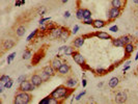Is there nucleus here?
Returning a JSON list of instances; mask_svg holds the SVG:
<instances>
[{"instance_id": "f257e3e1", "label": "nucleus", "mask_w": 138, "mask_h": 104, "mask_svg": "<svg viewBox=\"0 0 138 104\" xmlns=\"http://www.w3.org/2000/svg\"><path fill=\"white\" fill-rule=\"evenodd\" d=\"M70 94H71L70 91H69L64 85H60L51 93V97L56 98V99H64V98L67 99V97L70 95Z\"/></svg>"}, {"instance_id": "f03ea898", "label": "nucleus", "mask_w": 138, "mask_h": 104, "mask_svg": "<svg viewBox=\"0 0 138 104\" xmlns=\"http://www.w3.org/2000/svg\"><path fill=\"white\" fill-rule=\"evenodd\" d=\"M31 97L29 94H27L26 92H21L16 96L15 98V103L16 104H27L30 102Z\"/></svg>"}, {"instance_id": "7ed1b4c3", "label": "nucleus", "mask_w": 138, "mask_h": 104, "mask_svg": "<svg viewBox=\"0 0 138 104\" xmlns=\"http://www.w3.org/2000/svg\"><path fill=\"white\" fill-rule=\"evenodd\" d=\"M34 88H36L35 85L32 84V82L30 81H23L20 83V89L22 92H30V91H33Z\"/></svg>"}, {"instance_id": "20e7f679", "label": "nucleus", "mask_w": 138, "mask_h": 104, "mask_svg": "<svg viewBox=\"0 0 138 104\" xmlns=\"http://www.w3.org/2000/svg\"><path fill=\"white\" fill-rule=\"evenodd\" d=\"M127 94L125 92H118L115 95V102L116 103H125L127 101Z\"/></svg>"}, {"instance_id": "39448f33", "label": "nucleus", "mask_w": 138, "mask_h": 104, "mask_svg": "<svg viewBox=\"0 0 138 104\" xmlns=\"http://www.w3.org/2000/svg\"><path fill=\"white\" fill-rule=\"evenodd\" d=\"M73 58H74V61L75 62H77L78 65H80V66H83L85 64V59H84V57L82 56V55L80 53H78V52H74L73 54Z\"/></svg>"}, {"instance_id": "423d86ee", "label": "nucleus", "mask_w": 138, "mask_h": 104, "mask_svg": "<svg viewBox=\"0 0 138 104\" xmlns=\"http://www.w3.org/2000/svg\"><path fill=\"white\" fill-rule=\"evenodd\" d=\"M61 31H62V28H60V27H57V28H52V29H51V32H50V37H52V39H57V37H60Z\"/></svg>"}, {"instance_id": "0eeeda50", "label": "nucleus", "mask_w": 138, "mask_h": 104, "mask_svg": "<svg viewBox=\"0 0 138 104\" xmlns=\"http://www.w3.org/2000/svg\"><path fill=\"white\" fill-rule=\"evenodd\" d=\"M119 14H120V12H119V8L112 7L111 9L109 10V18L111 19V20H113V19L117 18V17L119 16Z\"/></svg>"}, {"instance_id": "6e6552de", "label": "nucleus", "mask_w": 138, "mask_h": 104, "mask_svg": "<svg viewBox=\"0 0 138 104\" xmlns=\"http://www.w3.org/2000/svg\"><path fill=\"white\" fill-rule=\"evenodd\" d=\"M43 81H44V80L42 79V77H41L40 75H33L32 77H31V82H32V84L35 85V86L41 85Z\"/></svg>"}, {"instance_id": "1a4fd4ad", "label": "nucleus", "mask_w": 138, "mask_h": 104, "mask_svg": "<svg viewBox=\"0 0 138 104\" xmlns=\"http://www.w3.org/2000/svg\"><path fill=\"white\" fill-rule=\"evenodd\" d=\"M63 51V54L64 55H72L74 53V49L72 47H69V46H62L59 48V52H62Z\"/></svg>"}, {"instance_id": "9d476101", "label": "nucleus", "mask_w": 138, "mask_h": 104, "mask_svg": "<svg viewBox=\"0 0 138 104\" xmlns=\"http://www.w3.org/2000/svg\"><path fill=\"white\" fill-rule=\"evenodd\" d=\"M70 70H71V68H70V66H69L68 64H61L60 68L58 69V72H59L60 74L64 75V74H68V73L70 72Z\"/></svg>"}, {"instance_id": "9b49d317", "label": "nucleus", "mask_w": 138, "mask_h": 104, "mask_svg": "<svg viewBox=\"0 0 138 104\" xmlns=\"http://www.w3.org/2000/svg\"><path fill=\"white\" fill-rule=\"evenodd\" d=\"M77 84H78V80L76 78H70L67 82H65V86H67V88H70V89H73L75 86H77Z\"/></svg>"}, {"instance_id": "f8f14e48", "label": "nucleus", "mask_w": 138, "mask_h": 104, "mask_svg": "<svg viewBox=\"0 0 138 104\" xmlns=\"http://www.w3.org/2000/svg\"><path fill=\"white\" fill-rule=\"evenodd\" d=\"M54 70H55V69L52 67V66H46V67L44 68V70H43V71L51 77V76H53V75L55 74V73H54Z\"/></svg>"}, {"instance_id": "ddd939ff", "label": "nucleus", "mask_w": 138, "mask_h": 104, "mask_svg": "<svg viewBox=\"0 0 138 104\" xmlns=\"http://www.w3.org/2000/svg\"><path fill=\"white\" fill-rule=\"evenodd\" d=\"M84 44V37H77L75 41H74V46L75 47H82V45Z\"/></svg>"}, {"instance_id": "4468645a", "label": "nucleus", "mask_w": 138, "mask_h": 104, "mask_svg": "<svg viewBox=\"0 0 138 104\" xmlns=\"http://www.w3.org/2000/svg\"><path fill=\"white\" fill-rule=\"evenodd\" d=\"M96 36L99 37V39H102V40H109L110 39V36L107 32H104V31H100V32L96 33Z\"/></svg>"}, {"instance_id": "2eb2a0df", "label": "nucleus", "mask_w": 138, "mask_h": 104, "mask_svg": "<svg viewBox=\"0 0 138 104\" xmlns=\"http://www.w3.org/2000/svg\"><path fill=\"white\" fill-rule=\"evenodd\" d=\"M14 45H15V42H14L13 40H6L4 42V44H3V48L4 49H11V48L14 47Z\"/></svg>"}, {"instance_id": "dca6fc26", "label": "nucleus", "mask_w": 138, "mask_h": 104, "mask_svg": "<svg viewBox=\"0 0 138 104\" xmlns=\"http://www.w3.org/2000/svg\"><path fill=\"white\" fill-rule=\"evenodd\" d=\"M51 65H52V67L55 69V70H58L61 66V61H60L59 58H54L52 60V62H51Z\"/></svg>"}, {"instance_id": "f3484780", "label": "nucleus", "mask_w": 138, "mask_h": 104, "mask_svg": "<svg viewBox=\"0 0 138 104\" xmlns=\"http://www.w3.org/2000/svg\"><path fill=\"white\" fill-rule=\"evenodd\" d=\"M92 25H94L96 28H102V27L105 26V22L103 20H95Z\"/></svg>"}, {"instance_id": "a211bd4d", "label": "nucleus", "mask_w": 138, "mask_h": 104, "mask_svg": "<svg viewBox=\"0 0 138 104\" xmlns=\"http://www.w3.org/2000/svg\"><path fill=\"white\" fill-rule=\"evenodd\" d=\"M69 37H70V33H69V31H68L67 29H62L59 39H60L61 41H67V40L69 39Z\"/></svg>"}, {"instance_id": "6ab92c4d", "label": "nucleus", "mask_w": 138, "mask_h": 104, "mask_svg": "<svg viewBox=\"0 0 138 104\" xmlns=\"http://www.w3.org/2000/svg\"><path fill=\"white\" fill-rule=\"evenodd\" d=\"M117 84H118V78H116V77H112V78L109 80V86H110V88L114 89Z\"/></svg>"}, {"instance_id": "aec40b11", "label": "nucleus", "mask_w": 138, "mask_h": 104, "mask_svg": "<svg viewBox=\"0 0 138 104\" xmlns=\"http://www.w3.org/2000/svg\"><path fill=\"white\" fill-rule=\"evenodd\" d=\"M125 50H126V53L127 54H131L132 52L134 51V46L131 43H129V44H126L125 45Z\"/></svg>"}, {"instance_id": "412c9836", "label": "nucleus", "mask_w": 138, "mask_h": 104, "mask_svg": "<svg viewBox=\"0 0 138 104\" xmlns=\"http://www.w3.org/2000/svg\"><path fill=\"white\" fill-rule=\"evenodd\" d=\"M25 31H26V29H25V27H24V26L18 27V29H17V36H18V37H23L24 33H25Z\"/></svg>"}, {"instance_id": "4be33fe9", "label": "nucleus", "mask_w": 138, "mask_h": 104, "mask_svg": "<svg viewBox=\"0 0 138 104\" xmlns=\"http://www.w3.org/2000/svg\"><path fill=\"white\" fill-rule=\"evenodd\" d=\"M120 40H122V42L124 43V45H126V44H129L131 43V41H132V37H129V36H125V37H119Z\"/></svg>"}, {"instance_id": "5701e85b", "label": "nucleus", "mask_w": 138, "mask_h": 104, "mask_svg": "<svg viewBox=\"0 0 138 104\" xmlns=\"http://www.w3.org/2000/svg\"><path fill=\"white\" fill-rule=\"evenodd\" d=\"M111 5L113 6V7L120 8V6H122V1H120V0H112V1H111Z\"/></svg>"}, {"instance_id": "b1692460", "label": "nucleus", "mask_w": 138, "mask_h": 104, "mask_svg": "<svg viewBox=\"0 0 138 104\" xmlns=\"http://www.w3.org/2000/svg\"><path fill=\"white\" fill-rule=\"evenodd\" d=\"M89 18H91L90 10H89V9H84V12H83V19L86 20V19H89Z\"/></svg>"}, {"instance_id": "393cba45", "label": "nucleus", "mask_w": 138, "mask_h": 104, "mask_svg": "<svg viewBox=\"0 0 138 104\" xmlns=\"http://www.w3.org/2000/svg\"><path fill=\"white\" fill-rule=\"evenodd\" d=\"M113 45H114L115 47H123V46H125L120 39H116V40L113 41Z\"/></svg>"}, {"instance_id": "a878e982", "label": "nucleus", "mask_w": 138, "mask_h": 104, "mask_svg": "<svg viewBox=\"0 0 138 104\" xmlns=\"http://www.w3.org/2000/svg\"><path fill=\"white\" fill-rule=\"evenodd\" d=\"M83 12H84V9H82V8H79L77 10V13H76V15H77V18L79 20H82L83 19Z\"/></svg>"}, {"instance_id": "bb28decb", "label": "nucleus", "mask_w": 138, "mask_h": 104, "mask_svg": "<svg viewBox=\"0 0 138 104\" xmlns=\"http://www.w3.org/2000/svg\"><path fill=\"white\" fill-rule=\"evenodd\" d=\"M8 80H11V77H9L8 75H2L1 77H0V82H2V83L7 82Z\"/></svg>"}, {"instance_id": "cd10ccee", "label": "nucleus", "mask_w": 138, "mask_h": 104, "mask_svg": "<svg viewBox=\"0 0 138 104\" xmlns=\"http://www.w3.org/2000/svg\"><path fill=\"white\" fill-rule=\"evenodd\" d=\"M15 56H16V52H13V53H11L7 56V64H11V62L13 61V59L15 58Z\"/></svg>"}, {"instance_id": "c85d7f7f", "label": "nucleus", "mask_w": 138, "mask_h": 104, "mask_svg": "<svg viewBox=\"0 0 138 104\" xmlns=\"http://www.w3.org/2000/svg\"><path fill=\"white\" fill-rule=\"evenodd\" d=\"M30 56H31V52L27 50L24 52V54H23V59H29Z\"/></svg>"}, {"instance_id": "c756f323", "label": "nucleus", "mask_w": 138, "mask_h": 104, "mask_svg": "<svg viewBox=\"0 0 138 104\" xmlns=\"http://www.w3.org/2000/svg\"><path fill=\"white\" fill-rule=\"evenodd\" d=\"M42 57H43V54H36L35 55V57L33 58V64H37V62H39L41 59H42Z\"/></svg>"}, {"instance_id": "7c9ffc66", "label": "nucleus", "mask_w": 138, "mask_h": 104, "mask_svg": "<svg viewBox=\"0 0 138 104\" xmlns=\"http://www.w3.org/2000/svg\"><path fill=\"white\" fill-rule=\"evenodd\" d=\"M50 100H51V97H46V98L40 102V104H50Z\"/></svg>"}, {"instance_id": "2f4dec72", "label": "nucleus", "mask_w": 138, "mask_h": 104, "mask_svg": "<svg viewBox=\"0 0 138 104\" xmlns=\"http://www.w3.org/2000/svg\"><path fill=\"white\" fill-rule=\"evenodd\" d=\"M13 83H14V81L12 80V79H11V80H8L7 82H5V83H4L5 89H11L12 86H13Z\"/></svg>"}, {"instance_id": "473e14b6", "label": "nucleus", "mask_w": 138, "mask_h": 104, "mask_svg": "<svg viewBox=\"0 0 138 104\" xmlns=\"http://www.w3.org/2000/svg\"><path fill=\"white\" fill-rule=\"evenodd\" d=\"M41 77H42V79L45 81V80H47V79H49V78H50V76L48 75V74H46V73H45V72L43 71V72H42V74H41Z\"/></svg>"}, {"instance_id": "72a5a7b5", "label": "nucleus", "mask_w": 138, "mask_h": 104, "mask_svg": "<svg viewBox=\"0 0 138 104\" xmlns=\"http://www.w3.org/2000/svg\"><path fill=\"white\" fill-rule=\"evenodd\" d=\"M36 32H37V30H34L32 33H30V34H29V37H27V41H30V40H31L32 37H34V36H35V34H36Z\"/></svg>"}, {"instance_id": "f704fd0d", "label": "nucleus", "mask_w": 138, "mask_h": 104, "mask_svg": "<svg viewBox=\"0 0 138 104\" xmlns=\"http://www.w3.org/2000/svg\"><path fill=\"white\" fill-rule=\"evenodd\" d=\"M25 79H26V76H25V75H21V76H20V77L18 78V82L21 83V82H23V81H25Z\"/></svg>"}, {"instance_id": "c9c22d12", "label": "nucleus", "mask_w": 138, "mask_h": 104, "mask_svg": "<svg viewBox=\"0 0 138 104\" xmlns=\"http://www.w3.org/2000/svg\"><path fill=\"white\" fill-rule=\"evenodd\" d=\"M92 23H94V20H92L91 18L84 20V24H87V25H89V24H92Z\"/></svg>"}, {"instance_id": "e433bc0d", "label": "nucleus", "mask_w": 138, "mask_h": 104, "mask_svg": "<svg viewBox=\"0 0 138 104\" xmlns=\"http://www.w3.org/2000/svg\"><path fill=\"white\" fill-rule=\"evenodd\" d=\"M96 72L97 73H98V74H105V73H106V70H104V69H97V70H96Z\"/></svg>"}, {"instance_id": "4c0bfd02", "label": "nucleus", "mask_w": 138, "mask_h": 104, "mask_svg": "<svg viewBox=\"0 0 138 104\" xmlns=\"http://www.w3.org/2000/svg\"><path fill=\"white\" fill-rule=\"evenodd\" d=\"M83 95H85V91H83L82 93H80V94H79L78 96H76V97H75V98H76V100H78V101H79V100H80V99L82 98V96H83Z\"/></svg>"}, {"instance_id": "58836bf2", "label": "nucleus", "mask_w": 138, "mask_h": 104, "mask_svg": "<svg viewBox=\"0 0 138 104\" xmlns=\"http://www.w3.org/2000/svg\"><path fill=\"white\" fill-rule=\"evenodd\" d=\"M109 30H110V31H113V32H116V31L118 30V27H117L116 25H114V26H111V27H110V28H109Z\"/></svg>"}, {"instance_id": "ea45409f", "label": "nucleus", "mask_w": 138, "mask_h": 104, "mask_svg": "<svg viewBox=\"0 0 138 104\" xmlns=\"http://www.w3.org/2000/svg\"><path fill=\"white\" fill-rule=\"evenodd\" d=\"M49 20H50V17L49 18H43V19L40 20V24L42 25V24H44V22H47V21H49Z\"/></svg>"}, {"instance_id": "a19ab883", "label": "nucleus", "mask_w": 138, "mask_h": 104, "mask_svg": "<svg viewBox=\"0 0 138 104\" xmlns=\"http://www.w3.org/2000/svg\"><path fill=\"white\" fill-rule=\"evenodd\" d=\"M78 30H79V26H78V25H75V27H74L73 31H72V33H73V34L77 33V31H78Z\"/></svg>"}, {"instance_id": "79ce46f5", "label": "nucleus", "mask_w": 138, "mask_h": 104, "mask_svg": "<svg viewBox=\"0 0 138 104\" xmlns=\"http://www.w3.org/2000/svg\"><path fill=\"white\" fill-rule=\"evenodd\" d=\"M70 16H71L70 12H65V13H64V17H65V18H69Z\"/></svg>"}, {"instance_id": "37998d69", "label": "nucleus", "mask_w": 138, "mask_h": 104, "mask_svg": "<svg viewBox=\"0 0 138 104\" xmlns=\"http://www.w3.org/2000/svg\"><path fill=\"white\" fill-rule=\"evenodd\" d=\"M21 4H22V1H19V0H18V1L16 2V6H20Z\"/></svg>"}, {"instance_id": "c03bdc74", "label": "nucleus", "mask_w": 138, "mask_h": 104, "mask_svg": "<svg viewBox=\"0 0 138 104\" xmlns=\"http://www.w3.org/2000/svg\"><path fill=\"white\" fill-rule=\"evenodd\" d=\"M82 85H83L84 88L86 86V79H83V80H82Z\"/></svg>"}, {"instance_id": "a18cd8bd", "label": "nucleus", "mask_w": 138, "mask_h": 104, "mask_svg": "<svg viewBox=\"0 0 138 104\" xmlns=\"http://www.w3.org/2000/svg\"><path fill=\"white\" fill-rule=\"evenodd\" d=\"M129 68H130L129 66H126V67L124 68V72H126V71H127V70H128V69H129Z\"/></svg>"}, {"instance_id": "49530a36", "label": "nucleus", "mask_w": 138, "mask_h": 104, "mask_svg": "<svg viewBox=\"0 0 138 104\" xmlns=\"http://www.w3.org/2000/svg\"><path fill=\"white\" fill-rule=\"evenodd\" d=\"M69 1V0H61V2H62V3H67Z\"/></svg>"}, {"instance_id": "de8ad7c7", "label": "nucleus", "mask_w": 138, "mask_h": 104, "mask_svg": "<svg viewBox=\"0 0 138 104\" xmlns=\"http://www.w3.org/2000/svg\"><path fill=\"white\" fill-rule=\"evenodd\" d=\"M133 1H134V3H136V4L138 3V0H133Z\"/></svg>"}, {"instance_id": "09e8293b", "label": "nucleus", "mask_w": 138, "mask_h": 104, "mask_svg": "<svg viewBox=\"0 0 138 104\" xmlns=\"http://www.w3.org/2000/svg\"><path fill=\"white\" fill-rule=\"evenodd\" d=\"M135 59H138V53H137V55H136V57H135Z\"/></svg>"}]
</instances>
